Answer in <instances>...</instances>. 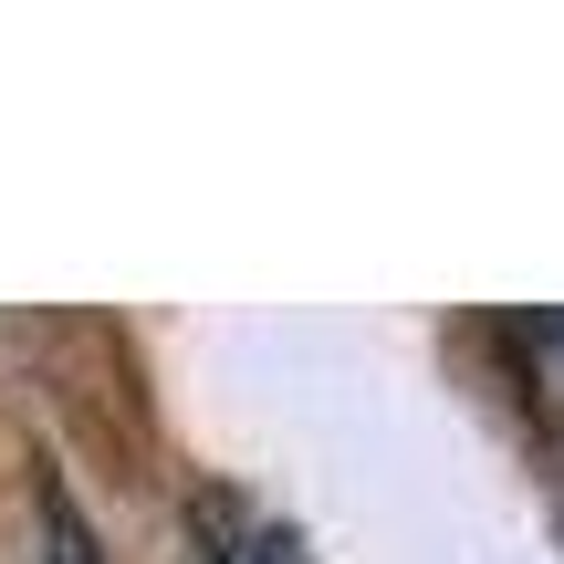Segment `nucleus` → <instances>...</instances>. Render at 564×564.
I'll return each mask as SVG.
<instances>
[{"instance_id":"f03ea898","label":"nucleus","mask_w":564,"mask_h":564,"mask_svg":"<svg viewBox=\"0 0 564 564\" xmlns=\"http://www.w3.org/2000/svg\"><path fill=\"white\" fill-rule=\"evenodd\" d=\"M220 564H303V554L282 544V533H230V544H220Z\"/></svg>"},{"instance_id":"f257e3e1","label":"nucleus","mask_w":564,"mask_h":564,"mask_svg":"<svg viewBox=\"0 0 564 564\" xmlns=\"http://www.w3.org/2000/svg\"><path fill=\"white\" fill-rule=\"evenodd\" d=\"M512 345L533 356V377L564 387V314H533V324H512Z\"/></svg>"},{"instance_id":"7ed1b4c3","label":"nucleus","mask_w":564,"mask_h":564,"mask_svg":"<svg viewBox=\"0 0 564 564\" xmlns=\"http://www.w3.org/2000/svg\"><path fill=\"white\" fill-rule=\"evenodd\" d=\"M53 564H95V544H84L74 512H53Z\"/></svg>"}]
</instances>
